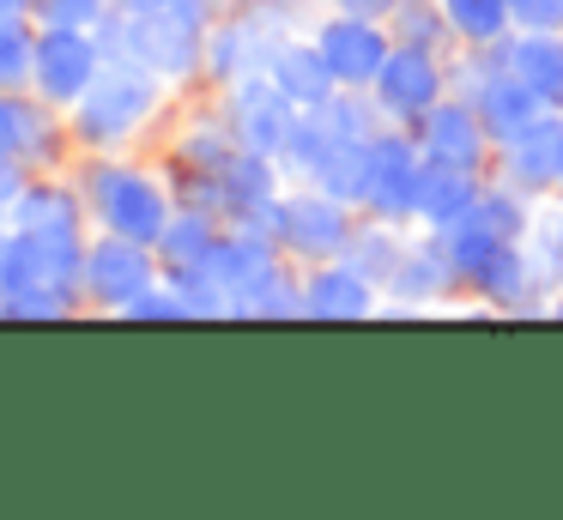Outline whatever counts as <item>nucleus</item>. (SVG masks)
I'll list each match as a JSON object with an SVG mask.
<instances>
[{
    "label": "nucleus",
    "instance_id": "3",
    "mask_svg": "<svg viewBox=\"0 0 563 520\" xmlns=\"http://www.w3.org/2000/svg\"><path fill=\"white\" fill-rule=\"evenodd\" d=\"M86 206L103 230L152 242V248H158L164 224H170V193H164V181H152L134 164H115V157H91L86 164Z\"/></svg>",
    "mask_w": 563,
    "mask_h": 520
},
{
    "label": "nucleus",
    "instance_id": "13",
    "mask_svg": "<svg viewBox=\"0 0 563 520\" xmlns=\"http://www.w3.org/2000/svg\"><path fill=\"white\" fill-rule=\"evenodd\" d=\"M267 79L279 85V91L291 97L297 109H328L333 97L345 91V85L333 79V67H328V55H321V43H273Z\"/></svg>",
    "mask_w": 563,
    "mask_h": 520
},
{
    "label": "nucleus",
    "instance_id": "10",
    "mask_svg": "<svg viewBox=\"0 0 563 520\" xmlns=\"http://www.w3.org/2000/svg\"><path fill=\"white\" fill-rule=\"evenodd\" d=\"M316 43H321V55H328L333 79H340L345 91H357V85H376V73L388 67V55H394V36L382 31L376 19H357V12L328 19Z\"/></svg>",
    "mask_w": 563,
    "mask_h": 520
},
{
    "label": "nucleus",
    "instance_id": "6",
    "mask_svg": "<svg viewBox=\"0 0 563 520\" xmlns=\"http://www.w3.org/2000/svg\"><path fill=\"white\" fill-rule=\"evenodd\" d=\"M103 73V48L91 43L79 24H43L37 31V73H31V91L55 109H74L79 97L98 85Z\"/></svg>",
    "mask_w": 563,
    "mask_h": 520
},
{
    "label": "nucleus",
    "instance_id": "11",
    "mask_svg": "<svg viewBox=\"0 0 563 520\" xmlns=\"http://www.w3.org/2000/svg\"><path fill=\"white\" fill-rule=\"evenodd\" d=\"M418 181H424V152L406 133H376V169H369L364 212L376 218H418Z\"/></svg>",
    "mask_w": 563,
    "mask_h": 520
},
{
    "label": "nucleus",
    "instance_id": "29",
    "mask_svg": "<svg viewBox=\"0 0 563 520\" xmlns=\"http://www.w3.org/2000/svg\"><path fill=\"white\" fill-rule=\"evenodd\" d=\"M115 7H122V12H146V7H176V0H115ZM200 7H207V0H200Z\"/></svg>",
    "mask_w": 563,
    "mask_h": 520
},
{
    "label": "nucleus",
    "instance_id": "15",
    "mask_svg": "<svg viewBox=\"0 0 563 520\" xmlns=\"http://www.w3.org/2000/svg\"><path fill=\"white\" fill-rule=\"evenodd\" d=\"M497 164L509 169V188H558L563 181V115H545L521 140L497 145Z\"/></svg>",
    "mask_w": 563,
    "mask_h": 520
},
{
    "label": "nucleus",
    "instance_id": "2",
    "mask_svg": "<svg viewBox=\"0 0 563 520\" xmlns=\"http://www.w3.org/2000/svg\"><path fill=\"white\" fill-rule=\"evenodd\" d=\"M122 55L134 67L158 73L164 85H183L207 67V36L212 24L200 19V0H176V7H146V12H122Z\"/></svg>",
    "mask_w": 563,
    "mask_h": 520
},
{
    "label": "nucleus",
    "instance_id": "23",
    "mask_svg": "<svg viewBox=\"0 0 563 520\" xmlns=\"http://www.w3.org/2000/svg\"><path fill=\"white\" fill-rule=\"evenodd\" d=\"M473 285L485 290V297H497V302H521V297H527V285H533V266H527V254L509 242V248H503L497 261H490L485 273L473 278Z\"/></svg>",
    "mask_w": 563,
    "mask_h": 520
},
{
    "label": "nucleus",
    "instance_id": "25",
    "mask_svg": "<svg viewBox=\"0 0 563 520\" xmlns=\"http://www.w3.org/2000/svg\"><path fill=\"white\" fill-rule=\"evenodd\" d=\"M521 31H563V0H509Z\"/></svg>",
    "mask_w": 563,
    "mask_h": 520
},
{
    "label": "nucleus",
    "instance_id": "21",
    "mask_svg": "<svg viewBox=\"0 0 563 520\" xmlns=\"http://www.w3.org/2000/svg\"><path fill=\"white\" fill-rule=\"evenodd\" d=\"M442 12H449L454 43H466V48H503L509 43V24H515L509 0H442Z\"/></svg>",
    "mask_w": 563,
    "mask_h": 520
},
{
    "label": "nucleus",
    "instance_id": "31",
    "mask_svg": "<svg viewBox=\"0 0 563 520\" xmlns=\"http://www.w3.org/2000/svg\"><path fill=\"white\" fill-rule=\"evenodd\" d=\"M558 200H563V181H558Z\"/></svg>",
    "mask_w": 563,
    "mask_h": 520
},
{
    "label": "nucleus",
    "instance_id": "24",
    "mask_svg": "<svg viewBox=\"0 0 563 520\" xmlns=\"http://www.w3.org/2000/svg\"><path fill=\"white\" fill-rule=\"evenodd\" d=\"M103 7H115V0H31V12L43 24H79V31H91V19Z\"/></svg>",
    "mask_w": 563,
    "mask_h": 520
},
{
    "label": "nucleus",
    "instance_id": "7",
    "mask_svg": "<svg viewBox=\"0 0 563 520\" xmlns=\"http://www.w3.org/2000/svg\"><path fill=\"white\" fill-rule=\"evenodd\" d=\"M442 85H449V73H442L437 48H418V43H394L388 67L376 73V109L388 121H400V128H418V121L430 115V109L442 103Z\"/></svg>",
    "mask_w": 563,
    "mask_h": 520
},
{
    "label": "nucleus",
    "instance_id": "18",
    "mask_svg": "<svg viewBox=\"0 0 563 520\" xmlns=\"http://www.w3.org/2000/svg\"><path fill=\"white\" fill-rule=\"evenodd\" d=\"M376 278H364L352 261H321L316 273L303 278V314H369L376 297H369Z\"/></svg>",
    "mask_w": 563,
    "mask_h": 520
},
{
    "label": "nucleus",
    "instance_id": "1",
    "mask_svg": "<svg viewBox=\"0 0 563 520\" xmlns=\"http://www.w3.org/2000/svg\"><path fill=\"white\" fill-rule=\"evenodd\" d=\"M170 85L146 67H103L98 85L67 109V133L79 152L91 157H115L122 145H134L140 133H152V121L164 115Z\"/></svg>",
    "mask_w": 563,
    "mask_h": 520
},
{
    "label": "nucleus",
    "instance_id": "17",
    "mask_svg": "<svg viewBox=\"0 0 563 520\" xmlns=\"http://www.w3.org/2000/svg\"><path fill=\"white\" fill-rule=\"evenodd\" d=\"M219 236H224V224L207 212V206H188V212H170V224H164V236H158L164 278L200 273V266L212 261V248H219Z\"/></svg>",
    "mask_w": 563,
    "mask_h": 520
},
{
    "label": "nucleus",
    "instance_id": "19",
    "mask_svg": "<svg viewBox=\"0 0 563 520\" xmlns=\"http://www.w3.org/2000/svg\"><path fill=\"white\" fill-rule=\"evenodd\" d=\"M503 67L527 79L545 103H563V31H521L503 43Z\"/></svg>",
    "mask_w": 563,
    "mask_h": 520
},
{
    "label": "nucleus",
    "instance_id": "12",
    "mask_svg": "<svg viewBox=\"0 0 563 520\" xmlns=\"http://www.w3.org/2000/svg\"><path fill=\"white\" fill-rule=\"evenodd\" d=\"M466 103L478 109V121H485V133H490L497 145L521 140V133L533 128V121H545V115H551L545 97H539L527 79H515L509 67H497L485 85H473V97H466Z\"/></svg>",
    "mask_w": 563,
    "mask_h": 520
},
{
    "label": "nucleus",
    "instance_id": "26",
    "mask_svg": "<svg viewBox=\"0 0 563 520\" xmlns=\"http://www.w3.org/2000/svg\"><path fill=\"white\" fill-rule=\"evenodd\" d=\"M25 181H31V169L19 164V157H0V218L19 206V193H25Z\"/></svg>",
    "mask_w": 563,
    "mask_h": 520
},
{
    "label": "nucleus",
    "instance_id": "8",
    "mask_svg": "<svg viewBox=\"0 0 563 520\" xmlns=\"http://www.w3.org/2000/svg\"><path fill=\"white\" fill-rule=\"evenodd\" d=\"M297 115L303 109L291 103V97L279 91V85L267 79V73H249V79H231V97H224V121H231L236 145L243 152H267L279 157L285 140H291Z\"/></svg>",
    "mask_w": 563,
    "mask_h": 520
},
{
    "label": "nucleus",
    "instance_id": "28",
    "mask_svg": "<svg viewBox=\"0 0 563 520\" xmlns=\"http://www.w3.org/2000/svg\"><path fill=\"white\" fill-rule=\"evenodd\" d=\"M340 12H357V19H388L394 12V0H333Z\"/></svg>",
    "mask_w": 563,
    "mask_h": 520
},
{
    "label": "nucleus",
    "instance_id": "30",
    "mask_svg": "<svg viewBox=\"0 0 563 520\" xmlns=\"http://www.w3.org/2000/svg\"><path fill=\"white\" fill-rule=\"evenodd\" d=\"M31 12V0H0V19H25Z\"/></svg>",
    "mask_w": 563,
    "mask_h": 520
},
{
    "label": "nucleus",
    "instance_id": "20",
    "mask_svg": "<svg viewBox=\"0 0 563 520\" xmlns=\"http://www.w3.org/2000/svg\"><path fill=\"white\" fill-rule=\"evenodd\" d=\"M478 193H485V181H478L473 169L430 164V157H424V181H418V218H424V224H449V218L473 212Z\"/></svg>",
    "mask_w": 563,
    "mask_h": 520
},
{
    "label": "nucleus",
    "instance_id": "16",
    "mask_svg": "<svg viewBox=\"0 0 563 520\" xmlns=\"http://www.w3.org/2000/svg\"><path fill=\"white\" fill-rule=\"evenodd\" d=\"M86 212H91L86 193H74L67 181H25V193H19V206L7 212V224L37 230V236H86V230H79Z\"/></svg>",
    "mask_w": 563,
    "mask_h": 520
},
{
    "label": "nucleus",
    "instance_id": "22",
    "mask_svg": "<svg viewBox=\"0 0 563 520\" xmlns=\"http://www.w3.org/2000/svg\"><path fill=\"white\" fill-rule=\"evenodd\" d=\"M37 73V31L25 19H0V91H31Z\"/></svg>",
    "mask_w": 563,
    "mask_h": 520
},
{
    "label": "nucleus",
    "instance_id": "27",
    "mask_svg": "<svg viewBox=\"0 0 563 520\" xmlns=\"http://www.w3.org/2000/svg\"><path fill=\"white\" fill-rule=\"evenodd\" d=\"M539 254L551 261V273H563V200H558V218H539Z\"/></svg>",
    "mask_w": 563,
    "mask_h": 520
},
{
    "label": "nucleus",
    "instance_id": "14",
    "mask_svg": "<svg viewBox=\"0 0 563 520\" xmlns=\"http://www.w3.org/2000/svg\"><path fill=\"white\" fill-rule=\"evenodd\" d=\"M430 242H437V254L454 266V278H478L515 236H503L497 218H490L485 206H473V212L449 218V224H430Z\"/></svg>",
    "mask_w": 563,
    "mask_h": 520
},
{
    "label": "nucleus",
    "instance_id": "9",
    "mask_svg": "<svg viewBox=\"0 0 563 520\" xmlns=\"http://www.w3.org/2000/svg\"><path fill=\"white\" fill-rule=\"evenodd\" d=\"M418 152L430 157V164H454V169H473V176H485V157L497 152V140L485 133V121H478V109L466 103H449L442 97L437 109H430L424 121H418Z\"/></svg>",
    "mask_w": 563,
    "mask_h": 520
},
{
    "label": "nucleus",
    "instance_id": "5",
    "mask_svg": "<svg viewBox=\"0 0 563 520\" xmlns=\"http://www.w3.org/2000/svg\"><path fill=\"white\" fill-rule=\"evenodd\" d=\"M158 266L164 261H158L152 242H134V236L103 230L98 242H86V273H79V290H86V302H98V309H128L140 290L158 285Z\"/></svg>",
    "mask_w": 563,
    "mask_h": 520
},
{
    "label": "nucleus",
    "instance_id": "4",
    "mask_svg": "<svg viewBox=\"0 0 563 520\" xmlns=\"http://www.w3.org/2000/svg\"><path fill=\"white\" fill-rule=\"evenodd\" d=\"M357 224H352V206L340 200V193L316 188L309 181L303 193H279V206H273V242H279L285 254H297V261H340L345 248H352Z\"/></svg>",
    "mask_w": 563,
    "mask_h": 520
}]
</instances>
